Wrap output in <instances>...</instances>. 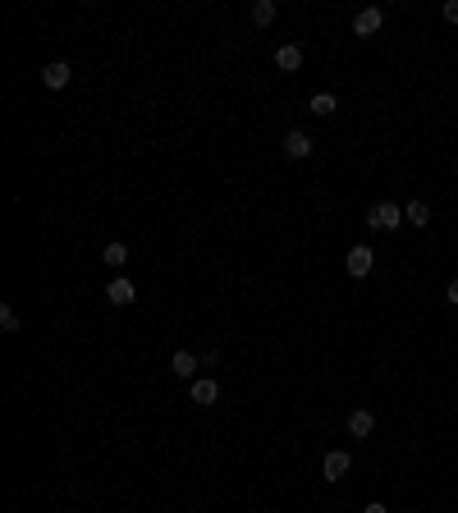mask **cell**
<instances>
[{
  "instance_id": "obj_2",
  "label": "cell",
  "mask_w": 458,
  "mask_h": 513,
  "mask_svg": "<svg viewBox=\"0 0 458 513\" xmlns=\"http://www.w3.org/2000/svg\"><path fill=\"white\" fill-rule=\"evenodd\" d=\"M372 266H376V253L367 243H357V248H348V257H344V270L353 279H362V275H372Z\"/></svg>"
},
{
  "instance_id": "obj_10",
  "label": "cell",
  "mask_w": 458,
  "mask_h": 513,
  "mask_svg": "<svg viewBox=\"0 0 458 513\" xmlns=\"http://www.w3.org/2000/svg\"><path fill=\"white\" fill-rule=\"evenodd\" d=\"M197 367H202V357L188 353V348H179V353L170 357V371L179 376V381H193V376H197Z\"/></svg>"
},
{
  "instance_id": "obj_1",
  "label": "cell",
  "mask_w": 458,
  "mask_h": 513,
  "mask_svg": "<svg viewBox=\"0 0 458 513\" xmlns=\"http://www.w3.org/2000/svg\"><path fill=\"white\" fill-rule=\"evenodd\" d=\"M367 225L372 229H399L403 225V207H399V202H376V207L367 211Z\"/></svg>"
},
{
  "instance_id": "obj_4",
  "label": "cell",
  "mask_w": 458,
  "mask_h": 513,
  "mask_svg": "<svg viewBox=\"0 0 458 513\" xmlns=\"http://www.w3.org/2000/svg\"><path fill=\"white\" fill-rule=\"evenodd\" d=\"M381 23H385L381 5H367V9H357V14H353V33L357 37H376V33H381Z\"/></svg>"
},
{
  "instance_id": "obj_9",
  "label": "cell",
  "mask_w": 458,
  "mask_h": 513,
  "mask_svg": "<svg viewBox=\"0 0 458 513\" xmlns=\"http://www.w3.org/2000/svg\"><path fill=\"white\" fill-rule=\"evenodd\" d=\"M285 156H289V161H307V156H311V138H307L303 129H289V133H285Z\"/></svg>"
},
{
  "instance_id": "obj_17",
  "label": "cell",
  "mask_w": 458,
  "mask_h": 513,
  "mask_svg": "<svg viewBox=\"0 0 458 513\" xmlns=\"http://www.w3.org/2000/svg\"><path fill=\"white\" fill-rule=\"evenodd\" d=\"M445 18H450V23H458V0H450V5H445Z\"/></svg>"
},
{
  "instance_id": "obj_3",
  "label": "cell",
  "mask_w": 458,
  "mask_h": 513,
  "mask_svg": "<svg viewBox=\"0 0 458 513\" xmlns=\"http://www.w3.org/2000/svg\"><path fill=\"white\" fill-rule=\"evenodd\" d=\"M348 468H353V454H348V449H330L326 459H321V477H326V481H339Z\"/></svg>"
},
{
  "instance_id": "obj_14",
  "label": "cell",
  "mask_w": 458,
  "mask_h": 513,
  "mask_svg": "<svg viewBox=\"0 0 458 513\" xmlns=\"http://www.w3.org/2000/svg\"><path fill=\"white\" fill-rule=\"evenodd\" d=\"M403 220H408V225H417V229H426V225H431V207H426V202H408Z\"/></svg>"
},
{
  "instance_id": "obj_15",
  "label": "cell",
  "mask_w": 458,
  "mask_h": 513,
  "mask_svg": "<svg viewBox=\"0 0 458 513\" xmlns=\"http://www.w3.org/2000/svg\"><path fill=\"white\" fill-rule=\"evenodd\" d=\"M335 92H316V96H311V110H316V115H335Z\"/></svg>"
},
{
  "instance_id": "obj_19",
  "label": "cell",
  "mask_w": 458,
  "mask_h": 513,
  "mask_svg": "<svg viewBox=\"0 0 458 513\" xmlns=\"http://www.w3.org/2000/svg\"><path fill=\"white\" fill-rule=\"evenodd\" d=\"M362 513H389V509H385V505H381V500H376V505H367V509H362Z\"/></svg>"
},
{
  "instance_id": "obj_7",
  "label": "cell",
  "mask_w": 458,
  "mask_h": 513,
  "mask_svg": "<svg viewBox=\"0 0 458 513\" xmlns=\"http://www.w3.org/2000/svg\"><path fill=\"white\" fill-rule=\"evenodd\" d=\"M188 399H193V403H202V408H211V403L220 399V385L211 381V376H197V381L188 385Z\"/></svg>"
},
{
  "instance_id": "obj_16",
  "label": "cell",
  "mask_w": 458,
  "mask_h": 513,
  "mask_svg": "<svg viewBox=\"0 0 458 513\" xmlns=\"http://www.w3.org/2000/svg\"><path fill=\"white\" fill-rule=\"evenodd\" d=\"M18 325H23V321H18V312H14V307H0V330H5V335H18Z\"/></svg>"
},
{
  "instance_id": "obj_13",
  "label": "cell",
  "mask_w": 458,
  "mask_h": 513,
  "mask_svg": "<svg viewBox=\"0 0 458 513\" xmlns=\"http://www.w3.org/2000/svg\"><path fill=\"white\" fill-rule=\"evenodd\" d=\"M248 18L257 28H270V23H275V0H252V5H248Z\"/></svg>"
},
{
  "instance_id": "obj_8",
  "label": "cell",
  "mask_w": 458,
  "mask_h": 513,
  "mask_svg": "<svg viewBox=\"0 0 458 513\" xmlns=\"http://www.w3.org/2000/svg\"><path fill=\"white\" fill-rule=\"evenodd\" d=\"M303 60H307V55H303V46H298V42L275 46V64H280L285 74H298V69H303Z\"/></svg>"
},
{
  "instance_id": "obj_12",
  "label": "cell",
  "mask_w": 458,
  "mask_h": 513,
  "mask_svg": "<svg viewBox=\"0 0 458 513\" xmlns=\"http://www.w3.org/2000/svg\"><path fill=\"white\" fill-rule=\"evenodd\" d=\"M101 261H105L110 270H124V266H129V248H124L120 238H110V243L101 248Z\"/></svg>"
},
{
  "instance_id": "obj_5",
  "label": "cell",
  "mask_w": 458,
  "mask_h": 513,
  "mask_svg": "<svg viewBox=\"0 0 458 513\" xmlns=\"http://www.w3.org/2000/svg\"><path fill=\"white\" fill-rule=\"evenodd\" d=\"M69 83H74V69H69L64 60H51V64L42 69V87H51V92H64Z\"/></svg>"
},
{
  "instance_id": "obj_18",
  "label": "cell",
  "mask_w": 458,
  "mask_h": 513,
  "mask_svg": "<svg viewBox=\"0 0 458 513\" xmlns=\"http://www.w3.org/2000/svg\"><path fill=\"white\" fill-rule=\"evenodd\" d=\"M445 298H450V303L458 307V279H450V289H445Z\"/></svg>"
},
{
  "instance_id": "obj_11",
  "label": "cell",
  "mask_w": 458,
  "mask_h": 513,
  "mask_svg": "<svg viewBox=\"0 0 458 513\" xmlns=\"http://www.w3.org/2000/svg\"><path fill=\"white\" fill-rule=\"evenodd\" d=\"M372 431H376V413H367V408L348 413V435H353V440H367Z\"/></svg>"
},
{
  "instance_id": "obj_6",
  "label": "cell",
  "mask_w": 458,
  "mask_h": 513,
  "mask_svg": "<svg viewBox=\"0 0 458 513\" xmlns=\"http://www.w3.org/2000/svg\"><path fill=\"white\" fill-rule=\"evenodd\" d=\"M105 298H110V303H115V307H129V303H133V298H138V284H133V279H129V275H115V279H110V284H105Z\"/></svg>"
}]
</instances>
